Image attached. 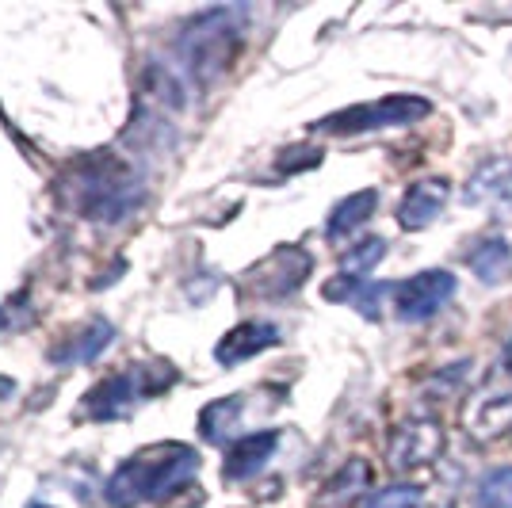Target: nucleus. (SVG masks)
Here are the masks:
<instances>
[{"label": "nucleus", "instance_id": "f3484780", "mask_svg": "<svg viewBox=\"0 0 512 508\" xmlns=\"http://www.w3.org/2000/svg\"><path fill=\"white\" fill-rule=\"evenodd\" d=\"M241 413H245V394H230V398H218V402L203 405V413H199V436L207 444L234 440L237 428H241Z\"/></svg>", "mask_w": 512, "mask_h": 508}, {"label": "nucleus", "instance_id": "4be33fe9", "mask_svg": "<svg viewBox=\"0 0 512 508\" xmlns=\"http://www.w3.org/2000/svg\"><path fill=\"white\" fill-rule=\"evenodd\" d=\"M390 291H394L390 283H371V279H363L360 287H356V295H352V302H348V306H356L363 318L375 321L379 314H383V298L390 295Z\"/></svg>", "mask_w": 512, "mask_h": 508}, {"label": "nucleus", "instance_id": "7ed1b4c3", "mask_svg": "<svg viewBox=\"0 0 512 508\" xmlns=\"http://www.w3.org/2000/svg\"><path fill=\"white\" fill-rule=\"evenodd\" d=\"M241 35H245V8H207L192 16L176 35V58L188 81L199 88L214 85L234 65Z\"/></svg>", "mask_w": 512, "mask_h": 508}, {"label": "nucleus", "instance_id": "6ab92c4d", "mask_svg": "<svg viewBox=\"0 0 512 508\" xmlns=\"http://www.w3.org/2000/svg\"><path fill=\"white\" fill-rule=\"evenodd\" d=\"M478 508H512V466H493L474 482Z\"/></svg>", "mask_w": 512, "mask_h": 508}, {"label": "nucleus", "instance_id": "a878e982", "mask_svg": "<svg viewBox=\"0 0 512 508\" xmlns=\"http://www.w3.org/2000/svg\"><path fill=\"white\" fill-rule=\"evenodd\" d=\"M31 508H54V505H31Z\"/></svg>", "mask_w": 512, "mask_h": 508}, {"label": "nucleus", "instance_id": "f8f14e48", "mask_svg": "<svg viewBox=\"0 0 512 508\" xmlns=\"http://www.w3.org/2000/svg\"><path fill=\"white\" fill-rule=\"evenodd\" d=\"M279 340L283 337H279V329L272 321H241V325H234L226 337L214 344V360L222 363V367H237V363L276 348Z\"/></svg>", "mask_w": 512, "mask_h": 508}, {"label": "nucleus", "instance_id": "423d86ee", "mask_svg": "<svg viewBox=\"0 0 512 508\" xmlns=\"http://www.w3.org/2000/svg\"><path fill=\"white\" fill-rule=\"evenodd\" d=\"M432 104L421 100V96H383V100H371V104H356L344 107V111H333L314 123V134H333V138H344V134H367V130H386V127H409L417 119H425Z\"/></svg>", "mask_w": 512, "mask_h": 508}, {"label": "nucleus", "instance_id": "a211bd4d", "mask_svg": "<svg viewBox=\"0 0 512 508\" xmlns=\"http://www.w3.org/2000/svg\"><path fill=\"white\" fill-rule=\"evenodd\" d=\"M467 264H470V272L482 279V283H501V279L509 276V264H512L509 241H501V237L482 241V245L467 256Z\"/></svg>", "mask_w": 512, "mask_h": 508}, {"label": "nucleus", "instance_id": "0eeeda50", "mask_svg": "<svg viewBox=\"0 0 512 508\" xmlns=\"http://www.w3.org/2000/svg\"><path fill=\"white\" fill-rule=\"evenodd\" d=\"M314 272V256L306 253L302 245H279L264 256L260 264H253L245 279H241V295L249 298H291L295 291L306 287V279Z\"/></svg>", "mask_w": 512, "mask_h": 508}, {"label": "nucleus", "instance_id": "393cba45", "mask_svg": "<svg viewBox=\"0 0 512 508\" xmlns=\"http://www.w3.org/2000/svg\"><path fill=\"white\" fill-rule=\"evenodd\" d=\"M501 367L512 371V337H509V344H505V352H501Z\"/></svg>", "mask_w": 512, "mask_h": 508}, {"label": "nucleus", "instance_id": "dca6fc26", "mask_svg": "<svg viewBox=\"0 0 512 508\" xmlns=\"http://www.w3.org/2000/svg\"><path fill=\"white\" fill-rule=\"evenodd\" d=\"M375 211H379V191L375 188H363V191L344 195L341 203L329 211V218H325V237H329V241H344V237H352L360 226L371 222V214Z\"/></svg>", "mask_w": 512, "mask_h": 508}, {"label": "nucleus", "instance_id": "b1692460", "mask_svg": "<svg viewBox=\"0 0 512 508\" xmlns=\"http://www.w3.org/2000/svg\"><path fill=\"white\" fill-rule=\"evenodd\" d=\"M203 501H207V497H203V489L188 486V489H180L176 497H169V501H165V508H203Z\"/></svg>", "mask_w": 512, "mask_h": 508}, {"label": "nucleus", "instance_id": "39448f33", "mask_svg": "<svg viewBox=\"0 0 512 508\" xmlns=\"http://www.w3.org/2000/svg\"><path fill=\"white\" fill-rule=\"evenodd\" d=\"M184 104H188L184 77L172 65L146 62L142 77H138V92H134L127 142L142 149H157L165 142V130L172 134V119H176V111Z\"/></svg>", "mask_w": 512, "mask_h": 508}, {"label": "nucleus", "instance_id": "aec40b11", "mask_svg": "<svg viewBox=\"0 0 512 508\" xmlns=\"http://www.w3.org/2000/svg\"><path fill=\"white\" fill-rule=\"evenodd\" d=\"M383 256H386L383 237H363V241L348 245V249L341 253V272L344 276H367Z\"/></svg>", "mask_w": 512, "mask_h": 508}, {"label": "nucleus", "instance_id": "1a4fd4ad", "mask_svg": "<svg viewBox=\"0 0 512 508\" xmlns=\"http://www.w3.org/2000/svg\"><path fill=\"white\" fill-rule=\"evenodd\" d=\"M459 287V279L444 272V268H432V272H421V276L406 279L394 287V310L402 321H428L436 318L444 306L451 302Z\"/></svg>", "mask_w": 512, "mask_h": 508}, {"label": "nucleus", "instance_id": "2eb2a0df", "mask_svg": "<svg viewBox=\"0 0 512 508\" xmlns=\"http://www.w3.org/2000/svg\"><path fill=\"white\" fill-rule=\"evenodd\" d=\"M371 478H375V470L367 459H348V463L321 486V493L314 497V508H352L356 501H363V493L371 489Z\"/></svg>", "mask_w": 512, "mask_h": 508}, {"label": "nucleus", "instance_id": "4468645a", "mask_svg": "<svg viewBox=\"0 0 512 508\" xmlns=\"http://www.w3.org/2000/svg\"><path fill=\"white\" fill-rule=\"evenodd\" d=\"M115 340V325L104 318H92L88 325H81L77 333L62 337L50 348V363L54 367H77V363H92L96 356H104V348H111Z\"/></svg>", "mask_w": 512, "mask_h": 508}, {"label": "nucleus", "instance_id": "20e7f679", "mask_svg": "<svg viewBox=\"0 0 512 508\" xmlns=\"http://www.w3.org/2000/svg\"><path fill=\"white\" fill-rule=\"evenodd\" d=\"M176 367L165 360L153 363H127L123 371L107 375L104 382H96L81 402V417L88 421H123L138 405L153 402L157 394H165L169 386H176Z\"/></svg>", "mask_w": 512, "mask_h": 508}, {"label": "nucleus", "instance_id": "5701e85b", "mask_svg": "<svg viewBox=\"0 0 512 508\" xmlns=\"http://www.w3.org/2000/svg\"><path fill=\"white\" fill-rule=\"evenodd\" d=\"M321 161V149H283L279 157V172H302V169H314Z\"/></svg>", "mask_w": 512, "mask_h": 508}, {"label": "nucleus", "instance_id": "412c9836", "mask_svg": "<svg viewBox=\"0 0 512 508\" xmlns=\"http://www.w3.org/2000/svg\"><path fill=\"white\" fill-rule=\"evenodd\" d=\"M421 501H425V489L409 486V482H398V486L375 489L363 508H421Z\"/></svg>", "mask_w": 512, "mask_h": 508}, {"label": "nucleus", "instance_id": "9b49d317", "mask_svg": "<svg viewBox=\"0 0 512 508\" xmlns=\"http://www.w3.org/2000/svg\"><path fill=\"white\" fill-rule=\"evenodd\" d=\"M448 195H451L448 180H440V176H428V180L409 184L402 203H398V226L402 230H428L444 214Z\"/></svg>", "mask_w": 512, "mask_h": 508}, {"label": "nucleus", "instance_id": "f257e3e1", "mask_svg": "<svg viewBox=\"0 0 512 508\" xmlns=\"http://www.w3.org/2000/svg\"><path fill=\"white\" fill-rule=\"evenodd\" d=\"M58 191H62V203L77 218L107 222V226L130 218L146 199L142 172L134 169V161L111 149H96V153H85L81 161H73L58 180Z\"/></svg>", "mask_w": 512, "mask_h": 508}, {"label": "nucleus", "instance_id": "6e6552de", "mask_svg": "<svg viewBox=\"0 0 512 508\" xmlns=\"http://www.w3.org/2000/svg\"><path fill=\"white\" fill-rule=\"evenodd\" d=\"M444 447H448V436H444L440 421L417 417V421L398 424L390 432V440H386V466L394 474H413V470H425V466L436 463L444 455Z\"/></svg>", "mask_w": 512, "mask_h": 508}, {"label": "nucleus", "instance_id": "9d476101", "mask_svg": "<svg viewBox=\"0 0 512 508\" xmlns=\"http://www.w3.org/2000/svg\"><path fill=\"white\" fill-rule=\"evenodd\" d=\"M463 428L470 440L490 444L512 428V390H486L463 409Z\"/></svg>", "mask_w": 512, "mask_h": 508}, {"label": "nucleus", "instance_id": "ddd939ff", "mask_svg": "<svg viewBox=\"0 0 512 508\" xmlns=\"http://www.w3.org/2000/svg\"><path fill=\"white\" fill-rule=\"evenodd\" d=\"M276 447H279L276 428L249 432V436L234 440L230 451H226V463H222V478H226V482H245V478L260 474V470L268 466V459L276 455Z\"/></svg>", "mask_w": 512, "mask_h": 508}, {"label": "nucleus", "instance_id": "f03ea898", "mask_svg": "<svg viewBox=\"0 0 512 508\" xmlns=\"http://www.w3.org/2000/svg\"><path fill=\"white\" fill-rule=\"evenodd\" d=\"M199 474V451L188 444H150L134 451L104 486L111 508H138L150 501H169L188 489Z\"/></svg>", "mask_w": 512, "mask_h": 508}]
</instances>
